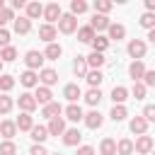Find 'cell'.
<instances>
[{"label": "cell", "instance_id": "48", "mask_svg": "<svg viewBox=\"0 0 155 155\" xmlns=\"http://www.w3.org/2000/svg\"><path fill=\"white\" fill-rule=\"evenodd\" d=\"M143 85H145V87H155V70H145Z\"/></svg>", "mask_w": 155, "mask_h": 155}, {"label": "cell", "instance_id": "45", "mask_svg": "<svg viewBox=\"0 0 155 155\" xmlns=\"http://www.w3.org/2000/svg\"><path fill=\"white\" fill-rule=\"evenodd\" d=\"M145 92H148V87H145L143 82H133V90H131V94H133L136 99H145Z\"/></svg>", "mask_w": 155, "mask_h": 155}, {"label": "cell", "instance_id": "26", "mask_svg": "<svg viewBox=\"0 0 155 155\" xmlns=\"http://www.w3.org/2000/svg\"><path fill=\"white\" fill-rule=\"evenodd\" d=\"M15 124H17V131H31V128H34V119H31V114H24V111L15 119Z\"/></svg>", "mask_w": 155, "mask_h": 155}, {"label": "cell", "instance_id": "36", "mask_svg": "<svg viewBox=\"0 0 155 155\" xmlns=\"http://www.w3.org/2000/svg\"><path fill=\"white\" fill-rule=\"evenodd\" d=\"M87 7H90V5H87L85 0H70V15H75V17H78V15H85Z\"/></svg>", "mask_w": 155, "mask_h": 155}, {"label": "cell", "instance_id": "6", "mask_svg": "<svg viewBox=\"0 0 155 155\" xmlns=\"http://www.w3.org/2000/svg\"><path fill=\"white\" fill-rule=\"evenodd\" d=\"M145 63L143 61H133L131 65H128V75H131V80L133 82H143V78H145Z\"/></svg>", "mask_w": 155, "mask_h": 155}, {"label": "cell", "instance_id": "44", "mask_svg": "<svg viewBox=\"0 0 155 155\" xmlns=\"http://www.w3.org/2000/svg\"><path fill=\"white\" fill-rule=\"evenodd\" d=\"M12 107H15L12 97H7V94H0V114H10V111H12Z\"/></svg>", "mask_w": 155, "mask_h": 155}, {"label": "cell", "instance_id": "9", "mask_svg": "<svg viewBox=\"0 0 155 155\" xmlns=\"http://www.w3.org/2000/svg\"><path fill=\"white\" fill-rule=\"evenodd\" d=\"M136 153H140V155H148V153H153V148H155V143H153V138L145 133V136H138L136 138Z\"/></svg>", "mask_w": 155, "mask_h": 155}, {"label": "cell", "instance_id": "29", "mask_svg": "<svg viewBox=\"0 0 155 155\" xmlns=\"http://www.w3.org/2000/svg\"><path fill=\"white\" fill-rule=\"evenodd\" d=\"M12 27H15L17 34H29V31H31V19H27V17H15Z\"/></svg>", "mask_w": 155, "mask_h": 155}, {"label": "cell", "instance_id": "38", "mask_svg": "<svg viewBox=\"0 0 155 155\" xmlns=\"http://www.w3.org/2000/svg\"><path fill=\"white\" fill-rule=\"evenodd\" d=\"M138 22H140V27H143V29H148V31H150V29H155V12H143Z\"/></svg>", "mask_w": 155, "mask_h": 155}, {"label": "cell", "instance_id": "3", "mask_svg": "<svg viewBox=\"0 0 155 155\" xmlns=\"http://www.w3.org/2000/svg\"><path fill=\"white\" fill-rule=\"evenodd\" d=\"M17 107H19L24 114H31L39 104H36V97H34L31 92H22V94H19V99H17Z\"/></svg>", "mask_w": 155, "mask_h": 155}, {"label": "cell", "instance_id": "23", "mask_svg": "<svg viewBox=\"0 0 155 155\" xmlns=\"http://www.w3.org/2000/svg\"><path fill=\"white\" fill-rule=\"evenodd\" d=\"M63 56V48H61V44H46V51H44V58L46 61H58Z\"/></svg>", "mask_w": 155, "mask_h": 155}, {"label": "cell", "instance_id": "43", "mask_svg": "<svg viewBox=\"0 0 155 155\" xmlns=\"http://www.w3.org/2000/svg\"><path fill=\"white\" fill-rule=\"evenodd\" d=\"M7 22H15V10H12V7H5V10L0 12V29H5Z\"/></svg>", "mask_w": 155, "mask_h": 155}, {"label": "cell", "instance_id": "24", "mask_svg": "<svg viewBox=\"0 0 155 155\" xmlns=\"http://www.w3.org/2000/svg\"><path fill=\"white\" fill-rule=\"evenodd\" d=\"M82 99H85L90 107H97V104L102 102V90H99V87H90V90L82 94Z\"/></svg>", "mask_w": 155, "mask_h": 155}, {"label": "cell", "instance_id": "25", "mask_svg": "<svg viewBox=\"0 0 155 155\" xmlns=\"http://www.w3.org/2000/svg\"><path fill=\"white\" fill-rule=\"evenodd\" d=\"M61 114H63V107H61L58 102H51V104H46V107L41 109V116H46L48 121L56 119V116H61Z\"/></svg>", "mask_w": 155, "mask_h": 155}, {"label": "cell", "instance_id": "35", "mask_svg": "<svg viewBox=\"0 0 155 155\" xmlns=\"http://www.w3.org/2000/svg\"><path fill=\"white\" fill-rule=\"evenodd\" d=\"M99 153L102 155H116V140L114 138H104L99 143Z\"/></svg>", "mask_w": 155, "mask_h": 155}, {"label": "cell", "instance_id": "11", "mask_svg": "<svg viewBox=\"0 0 155 155\" xmlns=\"http://www.w3.org/2000/svg\"><path fill=\"white\" fill-rule=\"evenodd\" d=\"M63 97H65L70 104H78V99L82 97V90H80V85H78V82H70V85H65V87H63Z\"/></svg>", "mask_w": 155, "mask_h": 155}, {"label": "cell", "instance_id": "51", "mask_svg": "<svg viewBox=\"0 0 155 155\" xmlns=\"http://www.w3.org/2000/svg\"><path fill=\"white\" fill-rule=\"evenodd\" d=\"M10 7H12V10H27V2H24V0H12Z\"/></svg>", "mask_w": 155, "mask_h": 155}, {"label": "cell", "instance_id": "52", "mask_svg": "<svg viewBox=\"0 0 155 155\" xmlns=\"http://www.w3.org/2000/svg\"><path fill=\"white\" fill-rule=\"evenodd\" d=\"M145 12H155V0H145Z\"/></svg>", "mask_w": 155, "mask_h": 155}, {"label": "cell", "instance_id": "28", "mask_svg": "<svg viewBox=\"0 0 155 155\" xmlns=\"http://www.w3.org/2000/svg\"><path fill=\"white\" fill-rule=\"evenodd\" d=\"M39 17H44V5L41 2H27V19H39Z\"/></svg>", "mask_w": 155, "mask_h": 155}, {"label": "cell", "instance_id": "27", "mask_svg": "<svg viewBox=\"0 0 155 155\" xmlns=\"http://www.w3.org/2000/svg\"><path fill=\"white\" fill-rule=\"evenodd\" d=\"M133 150H136V145H133L131 138H121V140H116V155H133Z\"/></svg>", "mask_w": 155, "mask_h": 155}, {"label": "cell", "instance_id": "17", "mask_svg": "<svg viewBox=\"0 0 155 155\" xmlns=\"http://www.w3.org/2000/svg\"><path fill=\"white\" fill-rule=\"evenodd\" d=\"M128 128H131V133H136V136H145V131H148V121L143 119V114H140V116H133L131 124H128Z\"/></svg>", "mask_w": 155, "mask_h": 155}, {"label": "cell", "instance_id": "14", "mask_svg": "<svg viewBox=\"0 0 155 155\" xmlns=\"http://www.w3.org/2000/svg\"><path fill=\"white\" fill-rule=\"evenodd\" d=\"M19 82H22L27 90L39 87V73H36V70H24V73L19 75Z\"/></svg>", "mask_w": 155, "mask_h": 155}, {"label": "cell", "instance_id": "41", "mask_svg": "<svg viewBox=\"0 0 155 155\" xmlns=\"http://www.w3.org/2000/svg\"><path fill=\"white\" fill-rule=\"evenodd\" d=\"M0 155H17V143L15 140H2L0 143Z\"/></svg>", "mask_w": 155, "mask_h": 155}, {"label": "cell", "instance_id": "12", "mask_svg": "<svg viewBox=\"0 0 155 155\" xmlns=\"http://www.w3.org/2000/svg\"><path fill=\"white\" fill-rule=\"evenodd\" d=\"M34 97H36V104H41V107H46V104H51V102H53V92H51V87H44V85H39V87H36Z\"/></svg>", "mask_w": 155, "mask_h": 155}, {"label": "cell", "instance_id": "13", "mask_svg": "<svg viewBox=\"0 0 155 155\" xmlns=\"http://www.w3.org/2000/svg\"><path fill=\"white\" fill-rule=\"evenodd\" d=\"M0 136H2L5 140H12V138L17 136V124H15L12 119H5V121H0Z\"/></svg>", "mask_w": 155, "mask_h": 155}, {"label": "cell", "instance_id": "31", "mask_svg": "<svg viewBox=\"0 0 155 155\" xmlns=\"http://www.w3.org/2000/svg\"><path fill=\"white\" fill-rule=\"evenodd\" d=\"M29 136H31L34 143H41V145H44V140L48 138V128H46V126H34V128L29 131Z\"/></svg>", "mask_w": 155, "mask_h": 155}, {"label": "cell", "instance_id": "5", "mask_svg": "<svg viewBox=\"0 0 155 155\" xmlns=\"http://www.w3.org/2000/svg\"><path fill=\"white\" fill-rule=\"evenodd\" d=\"M44 53H39V51H27V56H24V63H27V70H41V65H44Z\"/></svg>", "mask_w": 155, "mask_h": 155}, {"label": "cell", "instance_id": "42", "mask_svg": "<svg viewBox=\"0 0 155 155\" xmlns=\"http://www.w3.org/2000/svg\"><path fill=\"white\" fill-rule=\"evenodd\" d=\"M111 7H114V2H109V0H94V12L97 15H107Z\"/></svg>", "mask_w": 155, "mask_h": 155}, {"label": "cell", "instance_id": "54", "mask_svg": "<svg viewBox=\"0 0 155 155\" xmlns=\"http://www.w3.org/2000/svg\"><path fill=\"white\" fill-rule=\"evenodd\" d=\"M2 10H5V2H2V0H0V12H2Z\"/></svg>", "mask_w": 155, "mask_h": 155}, {"label": "cell", "instance_id": "7", "mask_svg": "<svg viewBox=\"0 0 155 155\" xmlns=\"http://www.w3.org/2000/svg\"><path fill=\"white\" fill-rule=\"evenodd\" d=\"M39 82H41L44 87H53V85L58 82V73H56L53 68H41V70H39Z\"/></svg>", "mask_w": 155, "mask_h": 155}, {"label": "cell", "instance_id": "22", "mask_svg": "<svg viewBox=\"0 0 155 155\" xmlns=\"http://www.w3.org/2000/svg\"><path fill=\"white\" fill-rule=\"evenodd\" d=\"M73 73H75V78H87L90 68H87V58H85V56H78V58H75V63H73Z\"/></svg>", "mask_w": 155, "mask_h": 155}, {"label": "cell", "instance_id": "20", "mask_svg": "<svg viewBox=\"0 0 155 155\" xmlns=\"http://www.w3.org/2000/svg\"><path fill=\"white\" fill-rule=\"evenodd\" d=\"M124 36H126V27L111 22V27L107 29V39H109V41H119V39H124Z\"/></svg>", "mask_w": 155, "mask_h": 155}, {"label": "cell", "instance_id": "50", "mask_svg": "<svg viewBox=\"0 0 155 155\" xmlns=\"http://www.w3.org/2000/svg\"><path fill=\"white\" fill-rule=\"evenodd\" d=\"M78 155H94V148L92 145H80L78 148Z\"/></svg>", "mask_w": 155, "mask_h": 155}, {"label": "cell", "instance_id": "34", "mask_svg": "<svg viewBox=\"0 0 155 155\" xmlns=\"http://www.w3.org/2000/svg\"><path fill=\"white\" fill-rule=\"evenodd\" d=\"M126 116H128V111H126L124 104H114L111 111H109V119H111V121H124Z\"/></svg>", "mask_w": 155, "mask_h": 155}, {"label": "cell", "instance_id": "46", "mask_svg": "<svg viewBox=\"0 0 155 155\" xmlns=\"http://www.w3.org/2000/svg\"><path fill=\"white\" fill-rule=\"evenodd\" d=\"M143 119L150 124V121H155V104H145V109H143Z\"/></svg>", "mask_w": 155, "mask_h": 155}, {"label": "cell", "instance_id": "53", "mask_svg": "<svg viewBox=\"0 0 155 155\" xmlns=\"http://www.w3.org/2000/svg\"><path fill=\"white\" fill-rule=\"evenodd\" d=\"M148 39H150V44H155V29H150V31H148Z\"/></svg>", "mask_w": 155, "mask_h": 155}, {"label": "cell", "instance_id": "2", "mask_svg": "<svg viewBox=\"0 0 155 155\" xmlns=\"http://www.w3.org/2000/svg\"><path fill=\"white\" fill-rule=\"evenodd\" d=\"M145 48H148V46H145L143 39H131L128 46H126V51H128V56H131L133 61H140V58L145 56Z\"/></svg>", "mask_w": 155, "mask_h": 155}, {"label": "cell", "instance_id": "39", "mask_svg": "<svg viewBox=\"0 0 155 155\" xmlns=\"http://www.w3.org/2000/svg\"><path fill=\"white\" fill-rule=\"evenodd\" d=\"M0 58H2V63H12V61L17 58V48H15V46L0 48Z\"/></svg>", "mask_w": 155, "mask_h": 155}, {"label": "cell", "instance_id": "21", "mask_svg": "<svg viewBox=\"0 0 155 155\" xmlns=\"http://www.w3.org/2000/svg\"><path fill=\"white\" fill-rule=\"evenodd\" d=\"M87 58V68L90 70H99L104 63H107V58H104V53H97V51H92L90 56H85Z\"/></svg>", "mask_w": 155, "mask_h": 155}, {"label": "cell", "instance_id": "1", "mask_svg": "<svg viewBox=\"0 0 155 155\" xmlns=\"http://www.w3.org/2000/svg\"><path fill=\"white\" fill-rule=\"evenodd\" d=\"M80 27H78V17L75 15H70V12H65L61 19H58V31L61 34H73V31H78Z\"/></svg>", "mask_w": 155, "mask_h": 155}, {"label": "cell", "instance_id": "4", "mask_svg": "<svg viewBox=\"0 0 155 155\" xmlns=\"http://www.w3.org/2000/svg\"><path fill=\"white\" fill-rule=\"evenodd\" d=\"M61 17H63V10H61L58 2H48V5H44V19H46V24H53V22L61 19Z\"/></svg>", "mask_w": 155, "mask_h": 155}, {"label": "cell", "instance_id": "47", "mask_svg": "<svg viewBox=\"0 0 155 155\" xmlns=\"http://www.w3.org/2000/svg\"><path fill=\"white\" fill-rule=\"evenodd\" d=\"M29 155H51V153H48V150H46L41 143H34V145L29 148Z\"/></svg>", "mask_w": 155, "mask_h": 155}, {"label": "cell", "instance_id": "56", "mask_svg": "<svg viewBox=\"0 0 155 155\" xmlns=\"http://www.w3.org/2000/svg\"><path fill=\"white\" fill-rule=\"evenodd\" d=\"M51 155H61V153H51Z\"/></svg>", "mask_w": 155, "mask_h": 155}, {"label": "cell", "instance_id": "15", "mask_svg": "<svg viewBox=\"0 0 155 155\" xmlns=\"http://www.w3.org/2000/svg\"><path fill=\"white\" fill-rule=\"evenodd\" d=\"M63 114H65V119H68V121H73V124H78V121H82V119H85V114H82L80 104H68V107L63 109Z\"/></svg>", "mask_w": 155, "mask_h": 155}, {"label": "cell", "instance_id": "8", "mask_svg": "<svg viewBox=\"0 0 155 155\" xmlns=\"http://www.w3.org/2000/svg\"><path fill=\"white\" fill-rule=\"evenodd\" d=\"M82 121H85V126H87V128L97 131V128H102V124H104V116H102L97 109H92V111H87V114H85V119H82Z\"/></svg>", "mask_w": 155, "mask_h": 155}, {"label": "cell", "instance_id": "19", "mask_svg": "<svg viewBox=\"0 0 155 155\" xmlns=\"http://www.w3.org/2000/svg\"><path fill=\"white\" fill-rule=\"evenodd\" d=\"M56 34H58V29H56L53 24H41V27H39V39L46 41V44H53Z\"/></svg>", "mask_w": 155, "mask_h": 155}, {"label": "cell", "instance_id": "57", "mask_svg": "<svg viewBox=\"0 0 155 155\" xmlns=\"http://www.w3.org/2000/svg\"><path fill=\"white\" fill-rule=\"evenodd\" d=\"M153 155H155V148H153Z\"/></svg>", "mask_w": 155, "mask_h": 155}, {"label": "cell", "instance_id": "30", "mask_svg": "<svg viewBox=\"0 0 155 155\" xmlns=\"http://www.w3.org/2000/svg\"><path fill=\"white\" fill-rule=\"evenodd\" d=\"M94 36H97V31H94L90 24H85V27H80V29H78V39H80L82 44H92V41H94Z\"/></svg>", "mask_w": 155, "mask_h": 155}, {"label": "cell", "instance_id": "37", "mask_svg": "<svg viewBox=\"0 0 155 155\" xmlns=\"http://www.w3.org/2000/svg\"><path fill=\"white\" fill-rule=\"evenodd\" d=\"M85 80H87V85H90V87H99V85H102V80H104V75H102V70H90Z\"/></svg>", "mask_w": 155, "mask_h": 155}, {"label": "cell", "instance_id": "33", "mask_svg": "<svg viewBox=\"0 0 155 155\" xmlns=\"http://www.w3.org/2000/svg\"><path fill=\"white\" fill-rule=\"evenodd\" d=\"M126 99H128V90L121 87V85H116V87L111 90V102H114V104H124Z\"/></svg>", "mask_w": 155, "mask_h": 155}, {"label": "cell", "instance_id": "32", "mask_svg": "<svg viewBox=\"0 0 155 155\" xmlns=\"http://www.w3.org/2000/svg\"><path fill=\"white\" fill-rule=\"evenodd\" d=\"M109 44H111V41H109L107 36H102V34H97V36H94V41H92L90 46H92V51H97V53H104V51L109 48Z\"/></svg>", "mask_w": 155, "mask_h": 155}, {"label": "cell", "instance_id": "16", "mask_svg": "<svg viewBox=\"0 0 155 155\" xmlns=\"http://www.w3.org/2000/svg\"><path fill=\"white\" fill-rule=\"evenodd\" d=\"M48 136H63L68 128H65V121H63V116H56V119H51L48 121Z\"/></svg>", "mask_w": 155, "mask_h": 155}, {"label": "cell", "instance_id": "40", "mask_svg": "<svg viewBox=\"0 0 155 155\" xmlns=\"http://www.w3.org/2000/svg\"><path fill=\"white\" fill-rule=\"evenodd\" d=\"M15 82H17V80H15L12 75H5V73H2V75H0V92H10V90L15 87Z\"/></svg>", "mask_w": 155, "mask_h": 155}, {"label": "cell", "instance_id": "18", "mask_svg": "<svg viewBox=\"0 0 155 155\" xmlns=\"http://www.w3.org/2000/svg\"><path fill=\"white\" fill-rule=\"evenodd\" d=\"M80 140H82V133H80V128H68V131L63 133V143H65L68 148H75V145H80Z\"/></svg>", "mask_w": 155, "mask_h": 155}, {"label": "cell", "instance_id": "10", "mask_svg": "<svg viewBox=\"0 0 155 155\" xmlns=\"http://www.w3.org/2000/svg\"><path fill=\"white\" fill-rule=\"evenodd\" d=\"M90 27L99 34V31H107V29L111 27V22H109V17H107V15H97V12H94V15H92V19H90Z\"/></svg>", "mask_w": 155, "mask_h": 155}, {"label": "cell", "instance_id": "49", "mask_svg": "<svg viewBox=\"0 0 155 155\" xmlns=\"http://www.w3.org/2000/svg\"><path fill=\"white\" fill-rule=\"evenodd\" d=\"M7 46H10V31L0 29V48H7Z\"/></svg>", "mask_w": 155, "mask_h": 155}, {"label": "cell", "instance_id": "55", "mask_svg": "<svg viewBox=\"0 0 155 155\" xmlns=\"http://www.w3.org/2000/svg\"><path fill=\"white\" fill-rule=\"evenodd\" d=\"M0 75H2V58H0Z\"/></svg>", "mask_w": 155, "mask_h": 155}]
</instances>
